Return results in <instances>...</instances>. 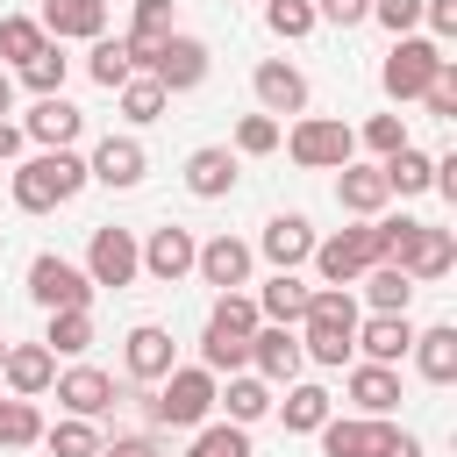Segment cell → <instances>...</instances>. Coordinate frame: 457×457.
<instances>
[{
	"mask_svg": "<svg viewBox=\"0 0 457 457\" xmlns=\"http://www.w3.org/2000/svg\"><path fill=\"white\" fill-rule=\"evenodd\" d=\"M357 300L350 286H314L307 293V314H300V357L314 364H350L357 357Z\"/></svg>",
	"mask_w": 457,
	"mask_h": 457,
	"instance_id": "1",
	"label": "cell"
},
{
	"mask_svg": "<svg viewBox=\"0 0 457 457\" xmlns=\"http://www.w3.org/2000/svg\"><path fill=\"white\" fill-rule=\"evenodd\" d=\"M14 207L21 214H50V207H64V200H79L86 193V157L79 150H36L29 164H14Z\"/></svg>",
	"mask_w": 457,
	"mask_h": 457,
	"instance_id": "2",
	"label": "cell"
},
{
	"mask_svg": "<svg viewBox=\"0 0 457 457\" xmlns=\"http://www.w3.org/2000/svg\"><path fill=\"white\" fill-rule=\"evenodd\" d=\"M143 414H150V428H200L214 414V371L207 364H171L157 378V393L143 400Z\"/></svg>",
	"mask_w": 457,
	"mask_h": 457,
	"instance_id": "3",
	"label": "cell"
},
{
	"mask_svg": "<svg viewBox=\"0 0 457 457\" xmlns=\"http://www.w3.org/2000/svg\"><path fill=\"white\" fill-rule=\"evenodd\" d=\"M307 264L321 271V286H357L371 264H386V228H378V214H371V221H357V228L314 236V257H307Z\"/></svg>",
	"mask_w": 457,
	"mask_h": 457,
	"instance_id": "4",
	"label": "cell"
},
{
	"mask_svg": "<svg viewBox=\"0 0 457 457\" xmlns=\"http://www.w3.org/2000/svg\"><path fill=\"white\" fill-rule=\"evenodd\" d=\"M278 143H286V157H293L300 171H343V164L357 157V129L336 121V114H300L293 136H278Z\"/></svg>",
	"mask_w": 457,
	"mask_h": 457,
	"instance_id": "5",
	"label": "cell"
},
{
	"mask_svg": "<svg viewBox=\"0 0 457 457\" xmlns=\"http://www.w3.org/2000/svg\"><path fill=\"white\" fill-rule=\"evenodd\" d=\"M443 64H450V57H443L436 36H393V50H386V64H378V86H386L393 100H421Z\"/></svg>",
	"mask_w": 457,
	"mask_h": 457,
	"instance_id": "6",
	"label": "cell"
},
{
	"mask_svg": "<svg viewBox=\"0 0 457 457\" xmlns=\"http://www.w3.org/2000/svg\"><path fill=\"white\" fill-rule=\"evenodd\" d=\"M93 278H86V264H71V257H57V250H43L36 264H29V300L43 307V314H57V307H93Z\"/></svg>",
	"mask_w": 457,
	"mask_h": 457,
	"instance_id": "7",
	"label": "cell"
},
{
	"mask_svg": "<svg viewBox=\"0 0 457 457\" xmlns=\"http://www.w3.org/2000/svg\"><path fill=\"white\" fill-rule=\"evenodd\" d=\"M207 64H214V57H207V43H200V36H179V29H171V36H164V43H157V50H150V57L136 64V71H150V79H157L164 93H193V86L207 79Z\"/></svg>",
	"mask_w": 457,
	"mask_h": 457,
	"instance_id": "8",
	"label": "cell"
},
{
	"mask_svg": "<svg viewBox=\"0 0 457 457\" xmlns=\"http://www.w3.org/2000/svg\"><path fill=\"white\" fill-rule=\"evenodd\" d=\"M136 271H143V243L129 236V228H93V243H86V278L93 286H136Z\"/></svg>",
	"mask_w": 457,
	"mask_h": 457,
	"instance_id": "9",
	"label": "cell"
},
{
	"mask_svg": "<svg viewBox=\"0 0 457 457\" xmlns=\"http://www.w3.org/2000/svg\"><path fill=\"white\" fill-rule=\"evenodd\" d=\"M171 364H179V343H171V328H157V321H136V328L121 336V371H129L136 386H157Z\"/></svg>",
	"mask_w": 457,
	"mask_h": 457,
	"instance_id": "10",
	"label": "cell"
},
{
	"mask_svg": "<svg viewBox=\"0 0 457 457\" xmlns=\"http://www.w3.org/2000/svg\"><path fill=\"white\" fill-rule=\"evenodd\" d=\"M250 364H257V378L264 386H293L300 378V328H286V321H257V336H250Z\"/></svg>",
	"mask_w": 457,
	"mask_h": 457,
	"instance_id": "11",
	"label": "cell"
},
{
	"mask_svg": "<svg viewBox=\"0 0 457 457\" xmlns=\"http://www.w3.org/2000/svg\"><path fill=\"white\" fill-rule=\"evenodd\" d=\"M50 386H57V407L79 414V421H100V414L114 407V371H100V364H71V371H57Z\"/></svg>",
	"mask_w": 457,
	"mask_h": 457,
	"instance_id": "12",
	"label": "cell"
},
{
	"mask_svg": "<svg viewBox=\"0 0 457 457\" xmlns=\"http://www.w3.org/2000/svg\"><path fill=\"white\" fill-rule=\"evenodd\" d=\"M21 136H29V143H43V150H71V143L86 136V114H79L64 93H43V100L21 114Z\"/></svg>",
	"mask_w": 457,
	"mask_h": 457,
	"instance_id": "13",
	"label": "cell"
},
{
	"mask_svg": "<svg viewBox=\"0 0 457 457\" xmlns=\"http://www.w3.org/2000/svg\"><path fill=\"white\" fill-rule=\"evenodd\" d=\"M143 171H150V157H143L136 136H100L93 157H86V179H100V186H114V193L143 186Z\"/></svg>",
	"mask_w": 457,
	"mask_h": 457,
	"instance_id": "14",
	"label": "cell"
},
{
	"mask_svg": "<svg viewBox=\"0 0 457 457\" xmlns=\"http://www.w3.org/2000/svg\"><path fill=\"white\" fill-rule=\"evenodd\" d=\"M193 257H200V236H193V228H179V221L150 228V243H143V271H150L157 286H179V278L193 271Z\"/></svg>",
	"mask_w": 457,
	"mask_h": 457,
	"instance_id": "15",
	"label": "cell"
},
{
	"mask_svg": "<svg viewBox=\"0 0 457 457\" xmlns=\"http://www.w3.org/2000/svg\"><path fill=\"white\" fill-rule=\"evenodd\" d=\"M250 264H257V250H250L243 236H207V243H200V257H193V271H200L214 293L250 286Z\"/></svg>",
	"mask_w": 457,
	"mask_h": 457,
	"instance_id": "16",
	"label": "cell"
},
{
	"mask_svg": "<svg viewBox=\"0 0 457 457\" xmlns=\"http://www.w3.org/2000/svg\"><path fill=\"white\" fill-rule=\"evenodd\" d=\"M250 86H257V114H300L307 107V71L286 57H264L250 71Z\"/></svg>",
	"mask_w": 457,
	"mask_h": 457,
	"instance_id": "17",
	"label": "cell"
},
{
	"mask_svg": "<svg viewBox=\"0 0 457 457\" xmlns=\"http://www.w3.org/2000/svg\"><path fill=\"white\" fill-rule=\"evenodd\" d=\"M257 250H264L271 271H300V264L314 257V221H307V214H271L264 236H257Z\"/></svg>",
	"mask_w": 457,
	"mask_h": 457,
	"instance_id": "18",
	"label": "cell"
},
{
	"mask_svg": "<svg viewBox=\"0 0 457 457\" xmlns=\"http://www.w3.org/2000/svg\"><path fill=\"white\" fill-rule=\"evenodd\" d=\"M0 378H7V393L43 400V393H50V378H57V350H50V343H7Z\"/></svg>",
	"mask_w": 457,
	"mask_h": 457,
	"instance_id": "19",
	"label": "cell"
},
{
	"mask_svg": "<svg viewBox=\"0 0 457 457\" xmlns=\"http://www.w3.org/2000/svg\"><path fill=\"white\" fill-rule=\"evenodd\" d=\"M186 193H193V200L236 193V150H228V143H200V150L186 157Z\"/></svg>",
	"mask_w": 457,
	"mask_h": 457,
	"instance_id": "20",
	"label": "cell"
},
{
	"mask_svg": "<svg viewBox=\"0 0 457 457\" xmlns=\"http://www.w3.org/2000/svg\"><path fill=\"white\" fill-rule=\"evenodd\" d=\"M336 200H343V214L371 221V214H386L393 193H386V171H378V164H357V157H350V164L336 171Z\"/></svg>",
	"mask_w": 457,
	"mask_h": 457,
	"instance_id": "21",
	"label": "cell"
},
{
	"mask_svg": "<svg viewBox=\"0 0 457 457\" xmlns=\"http://www.w3.org/2000/svg\"><path fill=\"white\" fill-rule=\"evenodd\" d=\"M43 36H79V43H93V36H107V0H43Z\"/></svg>",
	"mask_w": 457,
	"mask_h": 457,
	"instance_id": "22",
	"label": "cell"
},
{
	"mask_svg": "<svg viewBox=\"0 0 457 457\" xmlns=\"http://www.w3.org/2000/svg\"><path fill=\"white\" fill-rule=\"evenodd\" d=\"M407 357H414V371H421L428 386H450V378H457V328H450V321H436V328H414Z\"/></svg>",
	"mask_w": 457,
	"mask_h": 457,
	"instance_id": "23",
	"label": "cell"
},
{
	"mask_svg": "<svg viewBox=\"0 0 457 457\" xmlns=\"http://www.w3.org/2000/svg\"><path fill=\"white\" fill-rule=\"evenodd\" d=\"M350 407H357V414H393V407H400V364H371V357H364V364L350 371Z\"/></svg>",
	"mask_w": 457,
	"mask_h": 457,
	"instance_id": "24",
	"label": "cell"
},
{
	"mask_svg": "<svg viewBox=\"0 0 457 457\" xmlns=\"http://www.w3.org/2000/svg\"><path fill=\"white\" fill-rule=\"evenodd\" d=\"M407 343H414V321H407V314H371V321H357V350H364L371 364H400Z\"/></svg>",
	"mask_w": 457,
	"mask_h": 457,
	"instance_id": "25",
	"label": "cell"
},
{
	"mask_svg": "<svg viewBox=\"0 0 457 457\" xmlns=\"http://www.w3.org/2000/svg\"><path fill=\"white\" fill-rule=\"evenodd\" d=\"M307 293H314V286H300V271H271V278L257 286V314H264V321H286V328H300V314H307Z\"/></svg>",
	"mask_w": 457,
	"mask_h": 457,
	"instance_id": "26",
	"label": "cell"
},
{
	"mask_svg": "<svg viewBox=\"0 0 457 457\" xmlns=\"http://www.w3.org/2000/svg\"><path fill=\"white\" fill-rule=\"evenodd\" d=\"M214 407H228V421H264L271 414V386L257 371H228V386H214Z\"/></svg>",
	"mask_w": 457,
	"mask_h": 457,
	"instance_id": "27",
	"label": "cell"
},
{
	"mask_svg": "<svg viewBox=\"0 0 457 457\" xmlns=\"http://www.w3.org/2000/svg\"><path fill=\"white\" fill-rule=\"evenodd\" d=\"M378 171H386V193L414 200V193H428V179H436V157H428V150H414V143H400L393 157H378Z\"/></svg>",
	"mask_w": 457,
	"mask_h": 457,
	"instance_id": "28",
	"label": "cell"
},
{
	"mask_svg": "<svg viewBox=\"0 0 457 457\" xmlns=\"http://www.w3.org/2000/svg\"><path fill=\"white\" fill-rule=\"evenodd\" d=\"M328 414H336L328 386H300V378H293V386H286V400H278V421H286L293 436H314V428H321Z\"/></svg>",
	"mask_w": 457,
	"mask_h": 457,
	"instance_id": "29",
	"label": "cell"
},
{
	"mask_svg": "<svg viewBox=\"0 0 457 457\" xmlns=\"http://www.w3.org/2000/svg\"><path fill=\"white\" fill-rule=\"evenodd\" d=\"M364 300H371V314H407L414 307V278L400 264H371L364 271Z\"/></svg>",
	"mask_w": 457,
	"mask_h": 457,
	"instance_id": "30",
	"label": "cell"
},
{
	"mask_svg": "<svg viewBox=\"0 0 457 457\" xmlns=\"http://www.w3.org/2000/svg\"><path fill=\"white\" fill-rule=\"evenodd\" d=\"M114 100H121V114H129L136 129H143V121H157V114L171 107V93H164V86H157L150 71H129V79L114 86Z\"/></svg>",
	"mask_w": 457,
	"mask_h": 457,
	"instance_id": "31",
	"label": "cell"
},
{
	"mask_svg": "<svg viewBox=\"0 0 457 457\" xmlns=\"http://www.w3.org/2000/svg\"><path fill=\"white\" fill-rule=\"evenodd\" d=\"M86 71H93V86H121L129 71H136V50H129V36H93V57H86Z\"/></svg>",
	"mask_w": 457,
	"mask_h": 457,
	"instance_id": "32",
	"label": "cell"
},
{
	"mask_svg": "<svg viewBox=\"0 0 457 457\" xmlns=\"http://www.w3.org/2000/svg\"><path fill=\"white\" fill-rule=\"evenodd\" d=\"M257 321H264V314H257V300H250V293H214V314H207V328H214V336L250 343V336H257Z\"/></svg>",
	"mask_w": 457,
	"mask_h": 457,
	"instance_id": "33",
	"label": "cell"
},
{
	"mask_svg": "<svg viewBox=\"0 0 457 457\" xmlns=\"http://www.w3.org/2000/svg\"><path fill=\"white\" fill-rule=\"evenodd\" d=\"M179 21H171V0H136V21H129V50H136V64L171 36Z\"/></svg>",
	"mask_w": 457,
	"mask_h": 457,
	"instance_id": "34",
	"label": "cell"
},
{
	"mask_svg": "<svg viewBox=\"0 0 457 457\" xmlns=\"http://www.w3.org/2000/svg\"><path fill=\"white\" fill-rule=\"evenodd\" d=\"M29 443H43V414H36V400L7 393L0 400V450H29Z\"/></svg>",
	"mask_w": 457,
	"mask_h": 457,
	"instance_id": "35",
	"label": "cell"
},
{
	"mask_svg": "<svg viewBox=\"0 0 457 457\" xmlns=\"http://www.w3.org/2000/svg\"><path fill=\"white\" fill-rule=\"evenodd\" d=\"M43 343H50V350H64V357H86V350H93V307H57Z\"/></svg>",
	"mask_w": 457,
	"mask_h": 457,
	"instance_id": "36",
	"label": "cell"
},
{
	"mask_svg": "<svg viewBox=\"0 0 457 457\" xmlns=\"http://www.w3.org/2000/svg\"><path fill=\"white\" fill-rule=\"evenodd\" d=\"M14 71H21V86L43 100V93H64V71H71V57H64L57 43H43V50H36L29 64H14Z\"/></svg>",
	"mask_w": 457,
	"mask_h": 457,
	"instance_id": "37",
	"label": "cell"
},
{
	"mask_svg": "<svg viewBox=\"0 0 457 457\" xmlns=\"http://www.w3.org/2000/svg\"><path fill=\"white\" fill-rule=\"evenodd\" d=\"M314 436H321V450H328V457H364V443H371V414H343V421L328 414Z\"/></svg>",
	"mask_w": 457,
	"mask_h": 457,
	"instance_id": "38",
	"label": "cell"
},
{
	"mask_svg": "<svg viewBox=\"0 0 457 457\" xmlns=\"http://www.w3.org/2000/svg\"><path fill=\"white\" fill-rule=\"evenodd\" d=\"M186 457H250V428L243 421H200Z\"/></svg>",
	"mask_w": 457,
	"mask_h": 457,
	"instance_id": "39",
	"label": "cell"
},
{
	"mask_svg": "<svg viewBox=\"0 0 457 457\" xmlns=\"http://www.w3.org/2000/svg\"><path fill=\"white\" fill-rule=\"evenodd\" d=\"M43 43H50V36H43L36 14H7V21H0V57H7V64H29Z\"/></svg>",
	"mask_w": 457,
	"mask_h": 457,
	"instance_id": "40",
	"label": "cell"
},
{
	"mask_svg": "<svg viewBox=\"0 0 457 457\" xmlns=\"http://www.w3.org/2000/svg\"><path fill=\"white\" fill-rule=\"evenodd\" d=\"M264 21H271V36H286V43H300V36L321 29L314 0H264Z\"/></svg>",
	"mask_w": 457,
	"mask_h": 457,
	"instance_id": "41",
	"label": "cell"
},
{
	"mask_svg": "<svg viewBox=\"0 0 457 457\" xmlns=\"http://www.w3.org/2000/svg\"><path fill=\"white\" fill-rule=\"evenodd\" d=\"M43 443H50V457H100V428L79 421V414H64L57 428H43Z\"/></svg>",
	"mask_w": 457,
	"mask_h": 457,
	"instance_id": "42",
	"label": "cell"
},
{
	"mask_svg": "<svg viewBox=\"0 0 457 457\" xmlns=\"http://www.w3.org/2000/svg\"><path fill=\"white\" fill-rule=\"evenodd\" d=\"M364 457H421V436L400 428L393 414H371V443H364Z\"/></svg>",
	"mask_w": 457,
	"mask_h": 457,
	"instance_id": "43",
	"label": "cell"
},
{
	"mask_svg": "<svg viewBox=\"0 0 457 457\" xmlns=\"http://www.w3.org/2000/svg\"><path fill=\"white\" fill-rule=\"evenodd\" d=\"M278 136H286L278 114H243V121H236V157H271Z\"/></svg>",
	"mask_w": 457,
	"mask_h": 457,
	"instance_id": "44",
	"label": "cell"
},
{
	"mask_svg": "<svg viewBox=\"0 0 457 457\" xmlns=\"http://www.w3.org/2000/svg\"><path fill=\"white\" fill-rule=\"evenodd\" d=\"M200 364H207L214 378H221V371H243V364H250V343H236V336H214V328H207V336H200Z\"/></svg>",
	"mask_w": 457,
	"mask_h": 457,
	"instance_id": "45",
	"label": "cell"
},
{
	"mask_svg": "<svg viewBox=\"0 0 457 457\" xmlns=\"http://www.w3.org/2000/svg\"><path fill=\"white\" fill-rule=\"evenodd\" d=\"M357 143H364L371 157H393V150L407 143V121H400V114H371V121L357 129Z\"/></svg>",
	"mask_w": 457,
	"mask_h": 457,
	"instance_id": "46",
	"label": "cell"
},
{
	"mask_svg": "<svg viewBox=\"0 0 457 457\" xmlns=\"http://www.w3.org/2000/svg\"><path fill=\"white\" fill-rule=\"evenodd\" d=\"M371 21L393 29V36H414L421 29V0H371Z\"/></svg>",
	"mask_w": 457,
	"mask_h": 457,
	"instance_id": "47",
	"label": "cell"
},
{
	"mask_svg": "<svg viewBox=\"0 0 457 457\" xmlns=\"http://www.w3.org/2000/svg\"><path fill=\"white\" fill-rule=\"evenodd\" d=\"M421 100H428V114H436V121H457V64H443V71H436V86H428Z\"/></svg>",
	"mask_w": 457,
	"mask_h": 457,
	"instance_id": "48",
	"label": "cell"
},
{
	"mask_svg": "<svg viewBox=\"0 0 457 457\" xmlns=\"http://www.w3.org/2000/svg\"><path fill=\"white\" fill-rule=\"evenodd\" d=\"M314 14L336 29H357V21H371V0H314Z\"/></svg>",
	"mask_w": 457,
	"mask_h": 457,
	"instance_id": "49",
	"label": "cell"
},
{
	"mask_svg": "<svg viewBox=\"0 0 457 457\" xmlns=\"http://www.w3.org/2000/svg\"><path fill=\"white\" fill-rule=\"evenodd\" d=\"M421 21H428L436 43H450L457 36V0H421Z\"/></svg>",
	"mask_w": 457,
	"mask_h": 457,
	"instance_id": "50",
	"label": "cell"
},
{
	"mask_svg": "<svg viewBox=\"0 0 457 457\" xmlns=\"http://www.w3.org/2000/svg\"><path fill=\"white\" fill-rule=\"evenodd\" d=\"M100 457H157V443L150 436H114V443H100Z\"/></svg>",
	"mask_w": 457,
	"mask_h": 457,
	"instance_id": "51",
	"label": "cell"
},
{
	"mask_svg": "<svg viewBox=\"0 0 457 457\" xmlns=\"http://www.w3.org/2000/svg\"><path fill=\"white\" fill-rule=\"evenodd\" d=\"M21 143H29V136H21L14 121H0V164H14V157H21Z\"/></svg>",
	"mask_w": 457,
	"mask_h": 457,
	"instance_id": "52",
	"label": "cell"
},
{
	"mask_svg": "<svg viewBox=\"0 0 457 457\" xmlns=\"http://www.w3.org/2000/svg\"><path fill=\"white\" fill-rule=\"evenodd\" d=\"M7 107H14V79L0 71V114H7Z\"/></svg>",
	"mask_w": 457,
	"mask_h": 457,
	"instance_id": "53",
	"label": "cell"
},
{
	"mask_svg": "<svg viewBox=\"0 0 457 457\" xmlns=\"http://www.w3.org/2000/svg\"><path fill=\"white\" fill-rule=\"evenodd\" d=\"M0 364H7V343H0Z\"/></svg>",
	"mask_w": 457,
	"mask_h": 457,
	"instance_id": "54",
	"label": "cell"
}]
</instances>
